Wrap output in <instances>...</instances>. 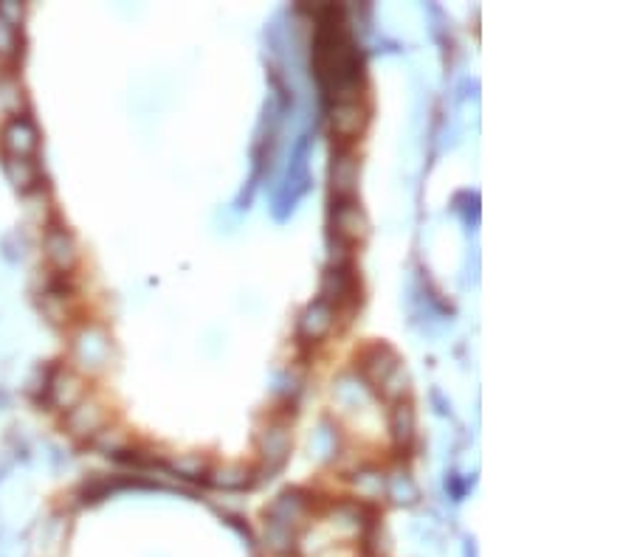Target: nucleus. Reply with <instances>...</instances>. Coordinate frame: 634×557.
Wrapping results in <instances>:
<instances>
[{
	"instance_id": "obj_6",
	"label": "nucleus",
	"mask_w": 634,
	"mask_h": 557,
	"mask_svg": "<svg viewBox=\"0 0 634 557\" xmlns=\"http://www.w3.org/2000/svg\"><path fill=\"white\" fill-rule=\"evenodd\" d=\"M392 428L400 445H409L412 436H415V414L409 405H398L395 408V417H392Z\"/></svg>"
},
{
	"instance_id": "obj_3",
	"label": "nucleus",
	"mask_w": 634,
	"mask_h": 557,
	"mask_svg": "<svg viewBox=\"0 0 634 557\" xmlns=\"http://www.w3.org/2000/svg\"><path fill=\"white\" fill-rule=\"evenodd\" d=\"M330 178H333V200H347V197H353L356 181H358V161H356L350 153L336 150Z\"/></svg>"
},
{
	"instance_id": "obj_1",
	"label": "nucleus",
	"mask_w": 634,
	"mask_h": 557,
	"mask_svg": "<svg viewBox=\"0 0 634 557\" xmlns=\"http://www.w3.org/2000/svg\"><path fill=\"white\" fill-rule=\"evenodd\" d=\"M333 228H336V240L341 245H356L358 237H364L367 220L353 197L333 200Z\"/></svg>"
},
{
	"instance_id": "obj_4",
	"label": "nucleus",
	"mask_w": 634,
	"mask_h": 557,
	"mask_svg": "<svg viewBox=\"0 0 634 557\" xmlns=\"http://www.w3.org/2000/svg\"><path fill=\"white\" fill-rule=\"evenodd\" d=\"M333 324H336V310L325 302H313L299 318V335L307 341H319L333 330Z\"/></svg>"
},
{
	"instance_id": "obj_2",
	"label": "nucleus",
	"mask_w": 634,
	"mask_h": 557,
	"mask_svg": "<svg viewBox=\"0 0 634 557\" xmlns=\"http://www.w3.org/2000/svg\"><path fill=\"white\" fill-rule=\"evenodd\" d=\"M395 372H398V358H395V352L389 346L376 343V346L364 349V355H361V374L369 380L372 386H387L389 377Z\"/></svg>"
},
{
	"instance_id": "obj_5",
	"label": "nucleus",
	"mask_w": 634,
	"mask_h": 557,
	"mask_svg": "<svg viewBox=\"0 0 634 557\" xmlns=\"http://www.w3.org/2000/svg\"><path fill=\"white\" fill-rule=\"evenodd\" d=\"M367 122V115H364V107L358 102H347V104H333L330 110V124H333V133L338 138H353L361 133Z\"/></svg>"
}]
</instances>
